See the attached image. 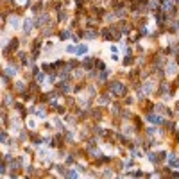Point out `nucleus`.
<instances>
[{"instance_id":"1","label":"nucleus","mask_w":179,"mask_h":179,"mask_svg":"<svg viewBox=\"0 0 179 179\" xmlns=\"http://www.w3.org/2000/svg\"><path fill=\"white\" fill-rule=\"evenodd\" d=\"M88 52H90V47L88 45H77L75 47V54L77 56H86Z\"/></svg>"},{"instance_id":"2","label":"nucleus","mask_w":179,"mask_h":179,"mask_svg":"<svg viewBox=\"0 0 179 179\" xmlns=\"http://www.w3.org/2000/svg\"><path fill=\"white\" fill-rule=\"evenodd\" d=\"M9 25H11V29H18L20 27V20L16 16H13V18H9Z\"/></svg>"},{"instance_id":"3","label":"nucleus","mask_w":179,"mask_h":179,"mask_svg":"<svg viewBox=\"0 0 179 179\" xmlns=\"http://www.w3.org/2000/svg\"><path fill=\"white\" fill-rule=\"evenodd\" d=\"M111 88H113V91H115V93H122V91H124V86H122L120 82H115Z\"/></svg>"},{"instance_id":"4","label":"nucleus","mask_w":179,"mask_h":179,"mask_svg":"<svg viewBox=\"0 0 179 179\" xmlns=\"http://www.w3.org/2000/svg\"><path fill=\"white\" fill-rule=\"evenodd\" d=\"M168 163H170L174 168H176V167H179V161L176 159V158H174V154H168Z\"/></svg>"},{"instance_id":"5","label":"nucleus","mask_w":179,"mask_h":179,"mask_svg":"<svg viewBox=\"0 0 179 179\" xmlns=\"http://www.w3.org/2000/svg\"><path fill=\"white\" fill-rule=\"evenodd\" d=\"M149 122H152V124H161V118H159L158 115H149Z\"/></svg>"},{"instance_id":"6","label":"nucleus","mask_w":179,"mask_h":179,"mask_svg":"<svg viewBox=\"0 0 179 179\" xmlns=\"http://www.w3.org/2000/svg\"><path fill=\"white\" fill-rule=\"evenodd\" d=\"M167 73H168L170 77L176 73V63H170V65H168V68H167Z\"/></svg>"},{"instance_id":"7","label":"nucleus","mask_w":179,"mask_h":179,"mask_svg":"<svg viewBox=\"0 0 179 179\" xmlns=\"http://www.w3.org/2000/svg\"><path fill=\"white\" fill-rule=\"evenodd\" d=\"M23 29H25V32L31 31V20H25V22H23Z\"/></svg>"},{"instance_id":"8","label":"nucleus","mask_w":179,"mask_h":179,"mask_svg":"<svg viewBox=\"0 0 179 179\" xmlns=\"http://www.w3.org/2000/svg\"><path fill=\"white\" fill-rule=\"evenodd\" d=\"M66 52H70V54H75V47H73V45H68V47H66Z\"/></svg>"},{"instance_id":"9","label":"nucleus","mask_w":179,"mask_h":179,"mask_svg":"<svg viewBox=\"0 0 179 179\" xmlns=\"http://www.w3.org/2000/svg\"><path fill=\"white\" fill-rule=\"evenodd\" d=\"M79 174L75 172V170H68V177H77Z\"/></svg>"},{"instance_id":"10","label":"nucleus","mask_w":179,"mask_h":179,"mask_svg":"<svg viewBox=\"0 0 179 179\" xmlns=\"http://www.w3.org/2000/svg\"><path fill=\"white\" fill-rule=\"evenodd\" d=\"M36 115H38L39 118H43V116H45V111H43V109H38V111H36Z\"/></svg>"},{"instance_id":"11","label":"nucleus","mask_w":179,"mask_h":179,"mask_svg":"<svg viewBox=\"0 0 179 179\" xmlns=\"http://www.w3.org/2000/svg\"><path fill=\"white\" fill-rule=\"evenodd\" d=\"M7 73H9V75H14L16 70H14V68H7Z\"/></svg>"},{"instance_id":"12","label":"nucleus","mask_w":179,"mask_h":179,"mask_svg":"<svg viewBox=\"0 0 179 179\" xmlns=\"http://www.w3.org/2000/svg\"><path fill=\"white\" fill-rule=\"evenodd\" d=\"M18 4H25V0H18Z\"/></svg>"}]
</instances>
